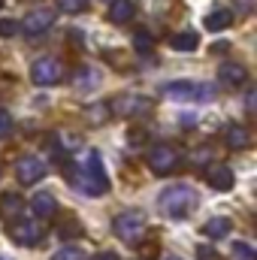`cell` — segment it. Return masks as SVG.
Wrapping results in <instances>:
<instances>
[{
    "label": "cell",
    "instance_id": "cell-18",
    "mask_svg": "<svg viewBox=\"0 0 257 260\" xmlns=\"http://www.w3.org/2000/svg\"><path fill=\"white\" fill-rule=\"evenodd\" d=\"M170 46H173L176 52H194V49L200 46V37H197L194 30H182V34H176V37L170 40Z\"/></svg>",
    "mask_w": 257,
    "mask_h": 260
},
{
    "label": "cell",
    "instance_id": "cell-20",
    "mask_svg": "<svg viewBox=\"0 0 257 260\" xmlns=\"http://www.w3.org/2000/svg\"><path fill=\"white\" fill-rule=\"evenodd\" d=\"M133 49H136L139 55H151V49H154V37H151L148 30H136V34H133Z\"/></svg>",
    "mask_w": 257,
    "mask_h": 260
},
{
    "label": "cell",
    "instance_id": "cell-16",
    "mask_svg": "<svg viewBox=\"0 0 257 260\" xmlns=\"http://www.w3.org/2000/svg\"><path fill=\"white\" fill-rule=\"evenodd\" d=\"M136 15V3L133 0H112L109 3V21L112 24H127Z\"/></svg>",
    "mask_w": 257,
    "mask_h": 260
},
{
    "label": "cell",
    "instance_id": "cell-6",
    "mask_svg": "<svg viewBox=\"0 0 257 260\" xmlns=\"http://www.w3.org/2000/svg\"><path fill=\"white\" fill-rule=\"evenodd\" d=\"M109 112L121 115V118H133V115H148L151 112V100L148 97H139V94H121L115 97L112 103H106Z\"/></svg>",
    "mask_w": 257,
    "mask_h": 260
},
{
    "label": "cell",
    "instance_id": "cell-22",
    "mask_svg": "<svg viewBox=\"0 0 257 260\" xmlns=\"http://www.w3.org/2000/svg\"><path fill=\"white\" fill-rule=\"evenodd\" d=\"M18 212H21V197L18 194L0 197V215H18Z\"/></svg>",
    "mask_w": 257,
    "mask_h": 260
},
{
    "label": "cell",
    "instance_id": "cell-12",
    "mask_svg": "<svg viewBox=\"0 0 257 260\" xmlns=\"http://www.w3.org/2000/svg\"><path fill=\"white\" fill-rule=\"evenodd\" d=\"M218 79H221L224 85H230V88H239V85L248 82V70L242 64H236V61H227V64L218 67Z\"/></svg>",
    "mask_w": 257,
    "mask_h": 260
},
{
    "label": "cell",
    "instance_id": "cell-19",
    "mask_svg": "<svg viewBox=\"0 0 257 260\" xmlns=\"http://www.w3.org/2000/svg\"><path fill=\"white\" fill-rule=\"evenodd\" d=\"M97 85H100V73H97V70L82 67V70L76 73V88H79V91H91V88H97Z\"/></svg>",
    "mask_w": 257,
    "mask_h": 260
},
{
    "label": "cell",
    "instance_id": "cell-33",
    "mask_svg": "<svg viewBox=\"0 0 257 260\" xmlns=\"http://www.w3.org/2000/svg\"><path fill=\"white\" fill-rule=\"evenodd\" d=\"M91 260H118V254H115V251H97Z\"/></svg>",
    "mask_w": 257,
    "mask_h": 260
},
{
    "label": "cell",
    "instance_id": "cell-34",
    "mask_svg": "<svg viewBox=\"0 0 257 260\" xmlns=\"http://www.w3.org/2000/svg\"><path fill=\"white\" fill-rule=\"evenodd\" d=\"M130 142H145V133H142V130H139V133L133 130V133H130Z\"/></svg>",
    "mask_w": 257,
    "mask_h": 260
},
{
    "label": "cell",
    "instance_id": "cell-1",
    "mask_svg": "<svg viewBox=\"0 0 257 260\" xmlns=\"http://www.w3.org/2000/svg\"><path fill=\"white\" fill-rule=\"evenodd\" d=\"M67 173H70V185L79 194L100 197L109 191V179H106V170H103V160H100L97 148H88L79 160H70Z\"/></svg>",
    "mask_w": 257,
    "mask_h": 260
},
{
    "label": "cell",
    "instance_id": "cell-11",
    "mask_svg": "<svg viewBox=\"0 0 257 260\" xmlns=\"http://www.w3.org/2000/svg\"><path fill=\"white\" fill-rule=\"evenodd\" d=\"M206 182H209V188H215V191H230V188L236 185V176H233V170L224 167V164H209V167H206Z\"/></svg>",
    "mask_w": 257,
    "mask_h": 260
},
{
    "label": "cell",
    "instance_id": "cell-27",
    "mask_svg": "<svg viewBox=\"0 0 257 260\" xmlns=\"http://www.w3.org/2000/svg\"><path fill=\"white\" fill-rule=\"evenodd\" d=\"M12 133V115L6 109H0V139H6Z\"/></svg>",
    "mask_w": 257,
    "mask_h": 260
},
{
    "label": "cell",
    "instance_id": "cell-28",
    "mask_svg": "<svg viewBox=\"0 0 257 260\" xmlns=\"http://www.w3.org/2000/svg\"><path fill=\"white\" fill-rule=\"evenodd\" d=\"M15 30H18V24L12 21V18H0V37L6 40V37H15Z\"/></svg>",
    "mask_w": 257,
    "mask_h": 260
},
{
    "label": "cell",
    "instance_id": "cell-14",
    "mask_svg": "<svg viewBox=\"0 0 257 260\" xmlns=\"http://www.w3.org/2000/svg\"><path fill=\"white\" fill-rule=\"evenodd\" d=\"M224 142H227V148L239 151V148H248L251 145V133L242 127V124H227L224 127Z\"/></svg>",
    "mask_w": 257,
    "mask_h": 260
},
{
    "label": "cell",
    "instance_id": "cell-25",
    "mask_svg": "<svg viewBox=\"0 0 257 260\" xmlns=\"http://www.w3.org/2000/svg\"><path fill=\"white\" fill-rule=\"evenodd\" d=\"M233 260H254V248L248 242H233Z\"/></svg>",
    "mask_w": 257,
    "mask_h": 260
},
{
    "label": "cell",
    "instance_id": "cell-30",
    "mask_svg": "<svg viewBox=\"0 0 257 260\" xmlns=\"http://www.w3.org/2000/svg\"><path fill=\"white\" fill-rule=\"evenodd\" d=\"M106 109H109L106 103H97V109H91V112H88V118H91V121H103V115H106Z\"/></svg>",
    "mask_w": 257,
    "mask_h": 260
},
{
    "label": "cell",
    "instance_id": "cell-21",
    "mask_svg": "<svg viewBox=\"0 0 257 260\" xmlns=\"http://www.w3.org/2000/svg\"><path fill=\"white\" fill-rule=\"evenodd\" d=\"M58 145H61L64 154H70V151H76L82 145V136L79 133H70V130H58Z\"/></svg>",
    "mask_w": 257,
    "mask_h": 260
},
{
    "label": "cell",
    "instance_id": "cell-32",
    "mask_svg": "<svg viewBox=\"0 0 257 260\" xmlns=\"http://www.w3.org/2000/svg\"><path fill=\"white\" fill-rule=\"evenodd\" d=\"M254 103H257V94H254V88H248L245 91V109H254Z\"/></svg>",
    "mask_w": 257,
    "mask_h": 260
},
{
    "label": "cell",
    "instance_id": "cell-9",
    "mask_svg": "<svg viewBox=\"0 0 257 260\" xmlns=\"http://www.w3.org/2000/svg\"><path fill=\"white\" fill-rule=\"evenodd\" d=\"M46 173H49V167L34 154H24V157L15 160V179L21 185H37L40 179H46Z\"/></svg>",
    "mask_w": 257,
    "mask_h": 260
},
{
    "label": "cell",
    "instance_id": "cell-3",
    "mask_svg": "<svg viewBox=\"0 0 257 260\" xmlns=\"http://www.w3.org/2000/svg\"><path fill=\"white\" fill-rule=\"evenodd\" d=\"M164 97L179 100V103H209L215 100V88L209 82H194V79H179L164 88Z\"/></svg>",
    "mask_w": 257,
    "mask_h": 260
},
{
    "label": "cell",
    "instance_id": "cell-31",
    "mask_svg": "<svg viewBox=\"0 0 257 260\" xmlns=\"http://www.w3.org/2000/svg\"><path fill=\"white\" fill-rule=\"evenodd\" d=\"M197 257H200V260H218V254H215V248L200 245V248H197Z\"/></svg>",
    "mask_w": 257,
    "mask_h": 260
},
{
    "label": "cell",
    "instance_id": "cell-17",
    "mask_svg": "<svg viewBox=\"0 0 257 260\" xmlns=\"http://www.w3.org/2000/svg\"><path fill=\"white\" fill-rule=\"evenodd\" d=\"M230 227H233V221L230 218H209L200 230H203V236H209V239H224V236H230Z\"/></svg>",
    "mask_w": 257,
    "mask_h": 260
},
{
    "label": "cell",
    "instance_id": "cell-26",
    "mask_svg": "<svg viewBox=\"0 0 257 260\" xmlns=\"http://www.w3.org/2000/svg\"><path fill=\"white\" fill-rule=\"evenodd\" d=\"M61 239H76V236H82V227L76 224V221H67V224H61Z\"/></svg>",
    "mask_w": 257,
    "mask_h": 260
},
{
    "label": "cell",
    "instance_id": "cell-24",
    "mask_svg": "<svg viewBox=\"0 0 257 260\" xmlns=\"http://www.w3.org/2000/svg\"><path fill=\"white\" fill-rule=\"evenodd\" d=\"M52 260H82V248L79 245H64L52 254Z\"/></svg>",
    "mask_w": 257,
    "mask_h": 260
},
{
    "label": "cell",
    "instance_id": "cell-23",
    "mask_svg": "<svg viewBox=\"0 0 257 260\" xmlns=\"http://www.w3.org/2000/svg\"><path fill=\"white\" fill-rule=\"evenodd\" d=\"M58 3V9L67 12V15H76V12H85V6H88V0H55Z\"/></svg>",
    "mask_w": 257,
    "mask_h": 260
},
{
    "label": "cell",
    "instance_id": "cell-7",
    "mask_svg": "<svg viewBox=\"0 0 257 260\" xmlns=\"http://www.w3.org/2000/svg\"><path fill=\"white\" fill-rule=\"evenodd\" d=\"M55 18H58V12H55V9H49V6L30 9V12H27V18L21 21V30H24L27 37H43V34H49V30H52Z\"/></svg>",
    "mask_w": 257,
    "mask_h": 260
},
{
    "label": "cell",
    "instance_id": "cell-8",
    "mask_svg": "<svg viewBox=\"0 0 257 260\" xmlns=\"http://www.w3.org/2000/svg\"><path fill=\"white\" fill-rule=\"evenodd\" d=\"M145 160H148L151 173H157V176H167V173H173L179 167V154H176L173 145H151Z\"/></svg>",
    "mask_w": 257,
    "mask_h": 260
},
{
    "label": "cell",
    "instance_id": "cell-36",
    "mask_svg": "<svg viewBox=\"0 0 257 260\" xmlns=\"http://www.w3.org/2000/svg\"><path fill=\"white\" fill-rule=\"evenodd\" d=\"M170 260H182V257H170Z\"/></svg>",
    "mask_w": 257,
    "mask_h": 260
},
{
    "label": "cell",
    "instance_id": "cell-15",
    "mask_svg": "<svg viewBox=\"0 0 257 260\" xmlns=\"http://www.w3.org/2000/svg\"><path fill=\"white\" fill-rule=\"evenodd\" d=\"M203 24H206V30H224V27H230L233 24V9H224V6L209 9L206 18H203Z\"/></svg>",
    "mask_w": 257,
    "mask_h": 260
},
{
    "label": "cell",
    "instance_id": "cell-10",
    "mask_svg": "<svg viewBox=\"0 0 257 260\" xmlns=\"http://www.w3.org/2000/svg\"><path fill=\"white\" fill-rule=\"evenodd\" d=\"M6 236H9L15 245H37V242L43 239V224H40V221H30V218L12 221V227L6 230Z\"/></svg>",
    "mask_w": 257,
    "mask_h": 260
},
{
    "label": "cell",
    "instance_id": "cell-4",
    "mask_svg": "<svg viewBox=\"0 0 257 260\" xmlns=\"http://www.w3.org/2000/svg\"><path fill=\"white\" fill-rule=\"evenodd\" d=\"M142 230H145V218H142V212H136V209L118 212V215L112 218V233H115L121 242H136V239L142 236Z\"/></svg>",
    "mask_w": 257,
    "mask_h": 260
},
{
    "label": "cell",
    "instance_id": "cell-37",
    "mask_svg": "<svg viewBox=\"0 0 257 260\" xmlns=\"http://www.w3.org/2000/svg\"><path fill=\"white\" fill-rule=\"evenodd\" d=\"M0 6H3V0H0Z\"/></svg>",
    "mask_w": 257,
    "mask_h": 260
},
{
    "label": "cell",
    "instance_id": "cell-2",
    "mask_svg": "<svg viewBox=\"0 0 257 260\" xmlns=\"http://www.w3.org/2000/svg\"><path fill=\"white\" fill-rule=\"evenodd\" d=\"M157 203H160V209L170 218H188L194 209H197L200 197H197V191H194L191 185H170L167 191H160Z\"/></svg>",
    "mask_w": 257,
    "mask_h": 260
},
{
    "label": "cell",
    "instance_id": "cell-35",
    "mask_svg": "<svg viewBox=\"0 0 257 260\" xmlns=\"http://www.w3.org/2000/svg\"><path fill=\"white\" fill-rule=\"evenodd\" d=\"M0 260H12V257H3V254H0Z\"/></svg>",
    "mask_w": 257,
    "mask_h": 260
},
{
    "label": "cell",
    "instance_id": "cell-13",
    "mask_svg": "<svg viewBox=\"0 0 257 260\" xmlns=\"http://www.w3.org/2000/svg\"><path fill=\"white\" fill-rule=\"evenodd\" d=\"M30 209H34L37 221H43V218H52L58 212V203H55V197L49 194V191H37L34 200H30Z\"/></svg>",
    "mask_w": 257,
    "mask_h": 260
},
{
    "label": "cell",
    "instance_id": "cell-5",
    "mask_svg": "<svg viewBox=\"0 0 257 260\" xmlns=\"http://www.w3.org/2000/svg\"><path fill=\"white\" fill-rule=\"evenodd\" d=\"M61 76H64V67H61L58 58H52V55L37 58V61L30 64V82H34L37 88H52V85L61 82Z\"/></svg>",
    "mask_w": 257,
    "mask_h": 260
},
{
    "label": "cell",
    "instance_id": "cell-29",
    "mask_svg": "<svg viewBox=\"0 0 257 260\" xmlns=\"http://www.w3.org/2000/svg\"><path fill=\"white\" fill-rule=\"evenodd\" d=\"M209 160H212V151H209V148H197L191 154V164H197V167H203V164H209Z\"/></svg>",
    "mask_w": 257,
    "mask_h": 260
}]
</instances>
